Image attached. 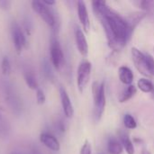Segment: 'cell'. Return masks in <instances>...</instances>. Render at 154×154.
Listing matches in <instances>:
<instances>
[{
    "label": "cell",
    "mask_w": 154,
    "mask_h": 154,
    "mask_svg": "<svg viewBox=\"0 0 154 154\" xmlns=\"http://www.w3.org/2000/svg\"><path fill=\"white\" fill-rule=\"evenodd\" d=\"M12 5V2L8 1V0H1L0 1V8L3 10H9L11 8Z\"/></svg>",
    "instance_id": "obj_26"
},
{
    "label": "cell",
    "mask_w": 154,
    "mask_h": 154,
    "mask_svg": "<svg viewBox=\"0 0 154 154\" xmlns=\"http://www.w3.org/2000/svg\"><path fill=\"white\" fill-rule=\"evenodd\" d=\"M123 145L122 143L116 138L112 137L109 139L107 143V151L110 154H121L123 152Z\"/></svg>",
    "instance_id": "obj_15"
},
{
    "label": "cell",
    "mask_w": 154,
    "mask_h": 154,
    "mask_svg": "<svg viewBox=\"0 0 154 154\" xmlns=\"http://www.w3.org/2000/svg\"><path fill=\"white\" fill-rule=\"evenodd\" d=\"M137 87L144 93H154V85L147 79H140L137 82Z\"/></svg>",
    "instance_id": "obj_17"
},
{
    "label": "cell",
    "mask_w": 154,
    "mask_h": 154,
    "mask_svg": "<svg viewBox=\"0 0 154 154\" xmlns=\"http://www.w3.org/2000/svg\"><path fill=\"white\" fill-rule=\"evenodd\" d=\"M145 55H146V60H147L148 70L152 78V77H154V58L150 53H145Z\"/></svg>",
    "instance_id": "obj_23"
},
{
    "label": "cell",
    "mask_w": 154,
    "mask_h": 154,
    "mask_svg": "<svg viewBox=\"0 0 154 154\" xmlns=\"http://www.w3.org/2000/svg\"><path fill=\"white\" fill-rule=\"evenodd\" d=\"M92 65L91 62L84 60H82L78 68V73H77V86L80 93H82L87 85L89 82L90 74H91Z\"/></svg>",
    "instance_id": "obj_3"
},
{
    "label": "cell",
    "mask_w": 154,
    "mask_h": 154,
    "mask_svg": "<svg viewBox=\"0 0 154 154\" xmlns=\"http://www.w3.org/2000/svg\"><path fill=\"white\" fill-rule=\"evenodd\" d=\"M92 6L97 18L105 30L109 47L113 51H120L134 33L125 18L108 6L105 1H94Z\"/></svg>",
    "instance_id": "obj_1"
},
{
    "label": "cell",
    "mask_w": 154,
    "mask_h": 154,
    "mask_svg": "<svg viewBox=\"0 0 154 154\" xmlns=\"http://www.w3.org/2000/svg\"><path fill=\"white\" fill-rule=\"evenodd\" d=\"M143 154H151V153H150V152H149V151H147V150H144V151L143 152Z\"/></svg>",
    "instance_id": "obj_29"
},
{
    "label": "cell",
    "mask_w": 154,
    "mask_h": 154,
    "mask_svg": "<svg viewBox=\"0 0 154 154\" xmlns=\"http://www.w3.org/2000/svg\"><path fill=\"white\" fill-rule=\"evenodd\" d=\"M40 142L48 149L53 152H59L60 149V144L58 139L49 133H42L40 134Z\"/></svg>",
    "instance_id": "obj_12"
},
{
    "label": "cell",
    "mask_w": 154,
    "mask_h": 154,
    "mask_svg": "<svg viewBox=\"0 0 154 154\" xmlns=\"http://www.w3.org/2000/svg\"><path fill=\"white\" fill-rule=\"evenodd\" d=\"M124 124L127 129H134L137 126V123L134 117L130 114H125L124 116Z\"/></svg>",
    "instance_id": "obj_21"
},
{
    "label": "cell",
    "mask_w": 154,
    "mask_h": 154,
    "mask_svg": "<svg viewBox=\"0 0 154 154\" xmlns=\"http://www.w3.org/2000/svg\"><path fill=\"white\" fill-rule=\"evenodd\" d=\"M136 94V88L134 85H129L120 95L118 100L120 103H125L130 100Z\"/></svg>",
    "instance_id": "obj_16"
},
{
    "label": "cell",
    "mask_w": 154,
    "mask_h": 154,
    "mask_svg": "<svg viewBox=\"0 0 154 154\" xmlns=\"http://www.w3.org/2000/svg\"><path fill=\"white\" fill-rule=\"evenodd\" d=\"M132 59L136 69L143 76L147 78H151L148 67H147V60L144 52L141 51L137 48H132Z\"/></svg>",
    "instance_id": "obj_6"
},
{
    "label": "cell",
    "mask_w": 154,
    "mask_h": 154,
    "mask_svg": "<svg viewBox=\"0 0 154 154\" xmlns=\"http://www.w3.org/2000/svg\"><path fill=\"white\" fill-rule=\"evenodd\" d=\"M146 13L144 12H134L131 13L129 14H127L125 18L126 20V23L129 26V28L131 29V31L134 32V29L136 28V26L141 23V21L146 16Z\"/></svg>",
    "instance_id": "obj_13"
},
{
    "label": "cell",
    "mask_w": 154,
    "mask_h": 154,
    "mask_svg": "<svg viewBox=\"0 0 154 154\" xmlns=\"http://www.w3.org/2000/svg\"><path fill=\"white\" fill-rule=\"evenodd\" d=\"M32 7L35 13H37L40 17L51 27L55 26L56 24V19L53 14V13L51 11L49 6L45 5L42 1L34 0L32 2Z\"/></svg>",
    "instance_id": "obj_4"
},
{
    "label": "cell",
    "mask_w": 154,
    "mask_h": 154,
    "mask_svg": "<svg viewBox=\"0 0 154 154\" xmlns=\"http://www.w3.org/2000/svg\"><path fill=\"white\" fill-rule=\"evenodd\" d=\"M36 101L38 105H43L46 101V96L43 90L41 88L36 90Z\"/></svg>",
    "instance_id": "obj_24"
},
{
    "label": "cell",
    "mask_w": 154,
    "mask_h": 154,
    "mask_svg": "<svg viewBox=\"0 0 154 154\" xmlns=\"http://www.w3.org/2000/svg\"><path fill=\"white\" fill-rule=\"evenodd\" d=\"M80 154H91V144L86 141L80 149Z\"/></svg>",
    "instance_id": "obj_25"
},
{
    "label": "cell",
    "mask_w": 154,
    "mask_h": 154,
    "mask_svg": "<svg viewBox=\"0 0 154 154\" xmlns=\"http://www.w3.org/2000/svg\"><path fill=\"white\" fill-rule=\"evenodd\" d=\"M32 154H42L40 152V151H38V150H32Z\"/></svg>",
    "instance_id": "obj_28"
},
{
    "label": "cell",
    "mask_w": 154,
    "mask_h": 154,
    "mask_svg": "<svg viewBox=\"0 0 154 154\" xmlns=\"http://www.w3.org/2000/svg\"><path fill=\"white\" fill-rule=\"evenodd\" d=\"M134 4L139 8L143 10V12L146 13V14L152 13L154 10V1L143 0V1H136V2H134Z\"/></svg>",
    "instance_id": "obj_20"
},
{
    "label": "cell",
    "mask_w": 154,
    "mask_h": 154,
    "mask_svg": "<svg viewBox=\"0 0 154 154\" xmlns=\"http://www.w3.org/2000/svg\"><path fill=\"white\" fill-rule=\"evenodd\" d=\"M11 32H12V39H13L14 49L18 54H21L23 50L26 48V45H27L26 37L22 28L20 27V25L16 23H13Z\"/></svg>",
    "instance_id": "obj_5"
},
{
    "label": "cell",
    "mask_w": 154,
    "mask_h": 154,
    "mask_svg": "<svg viewBox=\"0 0 154 154\" xmlns=\"http://www.w3.org/2000/svg\"><path fill=\"white\" fill-rule=\"evenodd\" d=\"M60 102L65 116L67 118H72L74 116V108L71 100L69 98V96L63 87L60 88Z\"/></svg>",
    "instance_id": "obj_9"
},
{
    "label": "cell",
    "mask_w": 154,
    "mask_h": 154,
    "mask_svg": "<svg viewBox=\"0 0 154 154\" xmlns=\"http://www.w3.org/2000/svg\"><path fill=\"white\" fill-rule=\"evenodd\" d=\"M77 9H78V16H79V22L82 24L84 32L88 33L90 28V21H89L88 13V9H87L85 2L79 1L77 3Z\"/></svg>",
    "instance_id": "obj_10"
},
{
    "label": "cell",
    "mask_w": 154,
    "mask_h": 154,
    "mask_svg": "<svg viewBox=\"0 0 154 154\" xmlns=\"http://www.w3.org/2000/svg\"><path fill=\"white\" fill-rule=\"evenodd\" d=\"M121 143L123 147L125 148L127 154H134V146L131 139L128 137V135L124 134L121 136Z\"/></svg>",
    "instance_id": "obj_19"
},
{
    "label": "cell",
    "mask_w": 154,
    "mask_h": 154,
    "mask_svg": "<svg viewBox=\"0 0 154 154\" xmlns=\"http://www.w3.org/2000/svg\"><path fill=\"white\" fill-rule=\"evenodd\" d=\"M3 116H4V115H3V111H2V109L0 108V119H1Z\"/></svg>",
    "instance_id": "obj_30"
},
{
    "label": "cell",
    "mask_w": 154,
    "mask_h": 154,
    "mask_svg": "<svg viewBox=\"0 0 154 154\" xmlns=\"http://www.w3.org/2000/svg\"><path fill=\"white\" fill-rule=\"evenodd\" d=\"M42 3L45 5H47V6H51V5H55V1H49V0H42Z\"/></svg>",
    "instance_id": "obj_27"
},
{
    "label": "cell",
    "mask_w": 154,
    "mask_h": 154,
    "mask_svg": "<svg viewBox=\"0 0 154 154\" xmlns=\"http://www.w3.org/2000/svg\"><path fill=\"white\" fill-rule=\"evenodd\" d=\"M5 100L8 103L9 106L14 113H19L22 109V105H21V100L16 95V93L13 90L11 86H5Z\"/></svg>",
    "instance_id": "obj_8"
},
{
    "label": "cell",
    "mask_w": 154,
    "mask_h": 154,
    "mask_svg": "<svg viewBox=\"0 0 154 154\" xmlns=\"http://www.w3.org/2000/svg\"><path fill=\"white\" fill-rule=\"evenodd\" d=\"M1 69H2V72L5 76H8L10 75L11 73V70H12V68H11V63H10V60L8 59L7 56H5L2 60V62H1Z\"/></svg>",
    "instance_id": "obj_22"
},
{
    "label": "cell",
    "mask_w": 154,
    "mask_h": 154,
    "mask_svg": "<svg viewBox=\"0 0 154 154\" xmlns=\"http://www.w3.org/2000/svg\"><path fill=\"white\" fill-rule=\"evenodd\" d=\"M92 93H93V99L95 105V116L97 121H99L104 114L105 107H106V90H105V84L94 82L92 86Z\"/></svg>",
    "instance_id": "obj_2"
},
{
    "label": "cell",
    "mask_w": 154,
    "mask_h": 154,
    "mask_svg": "<svg viewBox=\"0 0 154 154\" xmlns=\"http://www.w3.org/2000/svg\"><path fill=\"white\" fill-rule=\"evenodd\" d=\"M75 41L79 53L83 57H87L88 54V45L84 32L79 27H77L75 29Z\"/></svg>",
    "instance_id": "obj_11"
},
{
    "label": "cell",
    "mask_w": 154,
    "mask_h": 154,
    "mask_svg": "<svg viewBox=\"0 0 154 154\" xmlns=\"http://www.w3.org/2000/svg\"><path fill=\"white\" fill-rule=\"evenodd\" d=\"M153 50H154V48H153Z\"/></svg>",
    "instance_id": "obj_31"
},
{
    "label": "cell",
    "mask_w": 154,
    "mask_h": 154,
    "mask_svg": "<svg viewBox=\"0 0 154 154\" xmlns=\"http://www.w3.org/2000/svg\"><path fill=\"white\" fill-rule=\"evenodd\" d=\"M51 52V61L56 69H60L63 64L64 55L62 52L61 46L57 39H52L50 48Z\"/></svg>",
    "instance_id": "obj_7"
},
{
    "label": "cell",
    "mask_w": 154,
    "mask_h": 154,
    "mask_svg": "<svg viewBox=\"0 0 154 154\" xmlns=\"http://www.w3.org/2000/svg\"><path fill=\"white\" fill-rule=\"evenodd\" d=\"M119 79L125 85H132L134 81V73L133 71L126 66H121L119 68Z\"/></svg>",
    "instance_id": "obj_14"
},
{
    "label": "cell",
    "mask_w": 154,
    "mask_h": 154,
    "mask_svg": "<svg viewBox=\"0 0 154 154\" xmlns=\"http://www.w3.org/2000/svg\"><path fill=\"white\" fill-rule=\"evenodd\" d=\"M24 81L27 85V87L30 88V89H32V90H37L39 89V83L36 79V78L33 76V74L30 73V72H26L24 74Z\"/></svg>",
    "instance_id": "obj_18"
}]
</instances>
